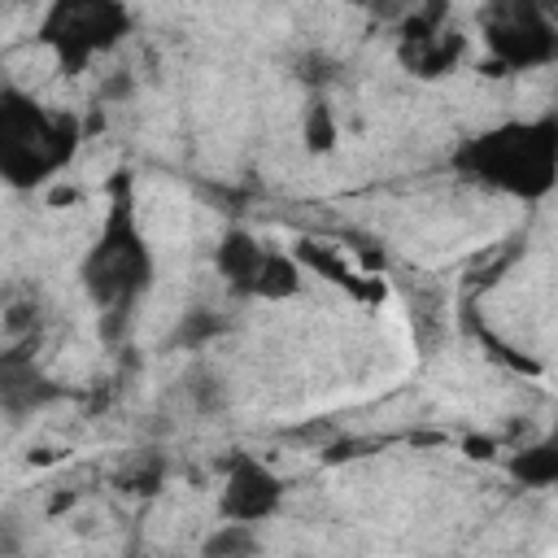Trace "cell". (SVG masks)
<instances>
[{
  "label": "cell",
  "mask_w": 558,
  "mask_h": 558,
  "mask_svg": "<svg viewBox=\"0 0 558 558\" xmlns=\"http://www.w3.org/2000/svg\"><path fill=\"white\" fill-rule=\"evenodd\" d=\"M52 397H57V388H52V379L39 375V366H35L26 344L0 353V405L4 410L22 414V410H35V405H44Z\"/></svg>",
  "instance_id": "7"
},
{
  "label": "cell",
  "mask_w": 558,
  "mask_h": 558,
  "mask_svg": "<svg viewBox=\"0 0 558 558\" xmlns=\"http://www.w3.org/2000/svg\"><path fill=\"white\" fill-rule=\"evenodd\" d=\"M488 44L497 52V65H541L554 57V35L541 22L536 9H493L488 17Z\"/></svg>",
  "instance_id": "5"
},
{
  "label": "cell",
  "mask_w": 558,
  "mask_h": 558,
  "mask_svg": "<svg viewBox=\"0 0 558 558\" xmlns=\"http://www.w3.org/2000/svg\"><path fill=\"white\" fill-rule=\"evenodd\" d=\"M262 541L253 523H222L209 541H205V558H257Z\"/></svg>",
  "instance_id": "9"
},
{
  "label": "cell",
  "mask_w": 558,
  "mask_h": 558,
  "mask_svg": "<svg viewBox=\"0 0 558 558\" xmlns=\"http://www.w3.org/2000/svg\"><path fill=\"white\" fill-rule=\"evenodd\" d=\"M78 126L70 113H48L35 100L4 92L0 96V179L13 187H35L70 161Z\"/></svg>",
  "instance_id": "2"
},
{
  "label": "cell",
  "mask_w": 558,
  "mask_h": 558,
  "mask_svg": "<svg viewBox=\"0 0 558 558\" xmlns=\"http://www.w3.org/2000/svg\"><path fill=\"white\" fill-rule=\"evenodd\" d=\"M279 497H283L279 475H275L270 466L244 458V462H235L231 475H227L222 514H227V523H253V527H257L262 519H270V514L279 510Z\"/></svg>",
  "instance_id": "6"
},
{
  "label": "cell",
  "mask_w": 558,
  "mask_h": 558,
  "mask_svg": "<svg viewBox=\"0 0 558 558\" xmlns=\"http://www.w3.org/2000/svg\"><path fill=\"white\" fill-rule=\"evenodd\" d=\"M305 140H310V148H318V153L336 144V118H331L327 100H314V105H310V113H305Z\"/></svg>",
  "instance_id": "12"
},
{
  "label": "cell",
  "mask_w": 558,
  "mask_h": 558,
  "mask_svg": "<svg viewBox=\"0 0 558 558\" xmlns=\"http://www.w3.org/2000/svg\"><path fill=\"white\" fill-rule=\"evenodd\" d=\"M148 279H153V257L144 248V235H140V227L131 218V201L122 192L118 205L105 218L100 240L92 244V253L83 262V283H87L92 301L105 314L100 318L105 336H118L126 327V314H131L135 296L148 288Z\"/></svg>",
  "instance_id": "1"
},
{
  "label": "cell",
  "mask_w": 558,
  "mask_h": 558,
  "mask_svg": "<svg viewBox=\"0 0 558 558\" xmlns=\"http://www.w3.org/2000/svg\"><path fill=\"white\" fill-rule=\"evenodd\" d=\"M514 475L523 484H554L558 480V449L554 445H536V449H523V458H514Z\"/></svg>",
  "instance_id": "11"
},
{
  "label": "cell",
  "mask_w": 558,
  "mask_h": 558,
  "mask_svg": "<svg viewBox=\"0 0 558 558\" xmlns=\"http://www.w3.org/2000/svg\"><path fill=\"white\" fill-rule=\"evenodd\" d=\"M296 283H301L296 262L266 253V262H262V275H257V283H253V292H262V296H292V292H296Z\"/></svg>",
  "instance_id": "10"
},
{
  "label": "cell",
  "mask_w": 558,
  "mask_h": 558,
  "mask_svg": "<svg viewBox=\"0 0 558 558\" xmlns=\"http://www.w3.org/2000/svg\"><path fill=\"white\" fill-rule=\"evenodd\" d=\"M214 262H218L222 279H227L235 292H253V283H257V275H262V262H266V248H262L248 231H227Z\"/></svg>",
  "instance_id": "8"
},
{
  "label": "cell",
  "mask_w": 558,
  "mask_h": 558,
  "mask_svg": "<svg viewBox=\"0 0 558 558\" xmlns=\"http://www.w3.org/2000/svg\"><path fill=\"white\" fill-rule=\"evenodd\" d=\"M462 161L484 183H497L510 192H545L554 174V122L493 131L475 140Z\"/></svg>",
  "instance_id": "3"
},
{
  "label": "cell",
  "mask_w": 558,
  "mask_h": 558,
  "mask_svg": "<svg viewBox=\"0 0 558 558\" xmlns=\"http://www.w3.org/2000/svg\"><path fill=\"white\" fill-rule=\"evenodd\" d=\"M126 26L118 4H57L44 22V39L57 48L65 70H78L92 52L109 48Z\"/></svg>",
  "instance_id": "4"
}]
</instances>
